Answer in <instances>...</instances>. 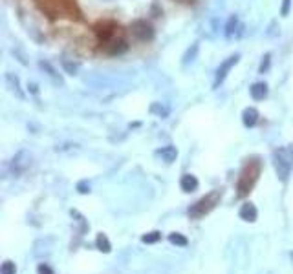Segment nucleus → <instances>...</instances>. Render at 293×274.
<instances>
[{"label": "nucleus", "instance_id": "1", "mask_svg": "<svg viewBox=\"0 0 293 274\" xmlns=\"http://www.w3.org/2000/svg\"><path fill=\"white\" fill-rule=\"evenodd\" d=\"M96 31L99 35V42H101L103 51L110 55H118L126 49V39L119 26L112 24V22H103L96 27Z\"/></svg>", "mask_w": 293, "mask_h": 274}, {"label": "nucleus", "instance_id": "2", "mask_svg": "<svg viewBox=\"0 0 293 274\" xmlns=\"http://www.w3.org/2000/svg\"><path fill=\"white\" fill-rule=\"evenodd\" d=\"M37 4L51 19H81L75 0H37Z\"/></svg>", "mask_w": 293, "mask_h": 274}, {"label": "nucleus", "instance_id": "3", "mask_svg": "<svg viewBox=\"0 0 293 274\" xmlns=\"http://www.w3.org/2000/svg\"><path fill=\"white\" fill-rule=\"evenodd\" d=\"M260 170H262V163L258 161V158L247 159L244 163L237 181V192L240 198H244V196H247L251 192V188L257 183L258 176H260Z\"/></svg>", "mask_w": 293, "mask_h": 274}, {"label": "nucleus", "instance_id": "4", "mask_svg": "<svg viewBox=\"0 0 293 274\" xmlns=\"http://www.w3.org/2000/svg\"><path fill=\"white\" fill-rule=\"evenodd\" d=\"M220 198H222V192L220 190L209 192L205 198L198 199L195 205L189 208V216H191V218H202V216H205V214H209L211 210L218 205Z\"/></svg>", "mask_w": 293, "mask_h": 274}, {"label": "nucleus", "instance_id": "5", "mask_svg": "<svg viewBox=\"0 0 293 274\" xmlns=\"http://www.w3.org/2000/svg\"><path fill=\"white\" fill-rule=\"evenodd\" d=\"M273 164H275V172L282 183H286L290 174H292V161L286 156V150H275L273 152Z\"/></svg>", "mask_w": 293, "mask_h": 274}, {"label": "nucleus", "instance_id": "6", "mask_svg": "<svg viewBox=\"0 0 293 274\" xmlns=\"http://www.w3.org/2000/svg\"><path fill=\"white\" fill-rule=\"evenodd\" d=\"M238 61H240V55L238 53H235V55H231V57H227L225 61L218 66V69H217V75H215V88H218L220 84H222L223 81H225V77H227V73H229L231 69L235 68L238 64Z\"/></svg>", "mask_w": 293, "mask_h": 274}, {"label": "nucleus", "instance_id": "7", "mask_svg": "<svg viewBox=\"0 0 293 274\" xmlns=\"http://www.w3.org/2000/svg\"><path fill=\"white\" fill-rule=\"evenodd\" d=\"M130 29H132V35L138 41L145 42V41H152L154 39V29L146 21H136L132 26H130Z\"/></svg>", "mask_w": 293, "mask_h": 274}, {"label": "nucleus", "instance_id": "8", "mask_svg": "<svg viewBox=\"0 0 293 274\" xmlns=\"http://www.w3.org/2000/svg\"><path fill=\"white\" fill-rule=\"evenodd\" d=\"M28 166H29L28 152H19L13 158V161H11V168H13L15 174H21V172H24Z\"/></svg>", "mask_w": 293, "mask_h": 274}, {"label": "nucleus", "instance_id": "9", "mask_svg": "<svg viewBox=\"0 0 293 274\" xmlns=\"http://www.w3.org/2000/svg\"><path fill=\"white\" fill-rule=\"evenodd\" d=\"M238 216H240V219H244V221H249V223H253V221L257 219V216H258L257 206L253 205V203H244V205H242V208H240V212H238Z\"/></svg>", "mask_w": 293, "mask_h": 274}, {"label": "nucleus", "instance_id": "10", "mask_svg": "<svg viewBox=\"0 0 293 274\" xmlns=\"http://www.w3.org/2000/svg\"><path fill=\"white\" fill-rule=\"evenodd\" d=\"M156 156L161 158V161H165V163H172L178 158V150H176V146L169 144V146H163L160 150H156Z\"/></svg>", "mask_w": 293, "mask_h": 274}, {"label": "nucleus", "instance_id": "11", "mask_svg": "<svg viewBox=\"0 0 293 274\" xmlns=\"http://www.w3.org/2000/svg\"><path fill=\"white\" fill-rule=\"evenodd\" d=\"M6 82L15 95L19 97V99H24V91L21 90V81H19V77L13 75V73H6Z\"/></svg>", "mask_w": 293, "mask_h": 274}, {"label": "nucleus", "instance_id": "12", "mask_svg": "<svg viewBox=\"0 0 293 274\" xmlns=\"http://www.w3.org/2000/svg\"><path fill=\"white\" fill-rule=\"evenodd\" d=\"M249 93L255 101H262L268 95V84L266 82H255L251 88H249Z\"/></svg>", "mask_w": 293, "mask_h": 274}, {"label": "nucleus", "instance_id": "13", "mask_svg": "<svg viewBox=\"0 0 293 274\" xmlns=\"http://www.w3.org/2000/svg\"><path fill=\"white\" fill-rule=\"evenodd\" d=\"M257 121H258V112L255 108H245L242 112V123H244V126L253 128L257 124Z\"/></svg>", "mask_w": 293, "mask_h": 274}, {"label": "nucleus", "instance_id": "14", "mask_svg": "<svg viewBox=\"0 0 293 274\" xmlns=\"http://www.w3.org/2000/svg\"><path fill=\"white\" fill-rule=\"evenodd\" d=\"M180 186H182L183 192H195L198 188V179L195 176H191V174H185L180 179Z\"/></svg>", "mask_w": 293, "mask_h": 274}, {"label": "nucleus", "instance_id": "15", "mask_svg": "<svg viewBox=\"0 0 293 274\" xmlns=\"http://www.w3.org/2000/svg\"><path fill=\"white\" fill-rule=\"evenodd\" d=\"M39 66H41V68L44 69V71H46V73H48V77H51V79H53V81H55L57 84H63V79H61V75H59V73H57V71H55V68H53V66H51V64H49V62H46V61H41V62H39Z\"/></svg>", "mask_w": 293, "mask_h": 274}, {"label": "nucleus", "instance_id": "16", "mask_svg": "<svg viewBox=\"0 0 293 274\" xmlns=\"http://www.w3.org/2000/svg\"><path fill=\"white\" fill-rule=\"evenodd\" d=\"M96 245H98V249L101 251V252L108 254L112 251V245L110 241H108V238H106V234H98V240H96Z\"/></svg>", "mask_w": 293, "mask_h": 274}, {"label": "nucleus", "instance_id": "17", "mask_svg": "<svg viewBox=\"0 0 293 274\" xmlns=\"http://www.w3.org/2000/svg\"><path fill=\"white\" fill-rule=\"evenodd\" d=\"M198 48H200V46H198V42H195V44L185 51V55H183V64H185V66L191 64V62L196 59V55H198Z\"/></svg>", "mask_w": 293, "mask_h": 274}, {"label": "nucleus", "instance_id": "18", "mask_svg": "<svg viewBox=\"0 0 293 274\" xmlns=\"http://www.w3.org/2000/svg\"><path fill=\"white\" fill-rule=\"evenodd\" d=\"M169 241L172 243V245H176V247H187V238L185 236H182V234H178V232H172V234H169Z\"/></svg>", "mask_w": 293, "mask_h": 274}, {"label": "nucleus", "instance_id": "19", "mask_svg": "<svg viewBox=\"0 0 293 274\" xmlns=\"http://www.w3.org/2000/svg\"><path fill=\"white\" fill-rule=\"evenodd\" d=\"M237 24H238V19L233 15L229 21H227V26H225V37H227V39H231L233 33L237 31Z\"/></svg>", "mask_w": 293, "mask_h": 274}, {"label": "nucleus", "instance_id": "20", "mask_svg": "<svg viewBox=\"0 0 293 274\" xmlns=\"http://www.w3.org/2000/svg\"><path fill=\"white\" fill-rule=\"evenodd\" d=\"M160 238H161V232L154 230V232H148V234H145V236H141V241H143V243H146V245H150V243L160 241Z\"/></svg>", "mask_w": 293, "mask_h": 274}, {"label": "nucleus", "instance_id": "21", "mask_svg": "<svg viewBox=\"0 0 293 274\" xmlns=\"http://www.w3.org/2000/svg\"><path fill=\"white\" fill-rule=\"evenodd\" d=\"M17 273V265H15L13 261H4L2 263V267H0V274H15Z\"/></svg>", "mask_w": 293, "mask_h": 274}, {"label": "nucleus", "instance_id": "22", "mask_svg": "<svg viewBox=\"0 0 293 274\" xmlns=\"http://www.w3.org/2000/svg\"><path fill=\"white\" fill-rule=\"evenodd\" d=\"M269 62H271V55L266 53L264 59H262V62H260V68H258V71H260V73H266V71L269 69Z\"/></svg>", "mask_w": 293, "mask_h": 274}, {"label": "nucleus", "instance_id": "23", "mask_svg": "<svg viewBox=\"0 0 293 274\" xmlns=\"http://www.w3.org/2000/svg\"><path fill=\"white\" fill-rule=\"evenodd\" d=\"M290 9H292V0H282L280 15H282V17H288V15H290Z\"/></svg>", "mask_w": 293, "mask_h": 274}, {"label": "nucleus", "instance_id": "24", "mask_svg": "<svg viewBox=\"0 0 293 274\" xmlns=\"http://www.w3.org/2000/svg\"><path fill=\"white\" fill-rule=\"evenodd\" d=\"M37 274H53V269L49 267V265H46V263H39Z\"/></svg>", "mask_w": 293, "mask_h": 274}, {"label": "nucleus", "instance_id": "25", "mask_svg": "<svg viewBox=\"0 0 293 274\" xmlns=\"http://www.w3.org/2000/svg\"><path fill=\"white\" fill-rule=\"evenodd\" d=\"M77 190H79V194H88V192H90V185H88V181H81V183H77Z\"/></svg>", "mask_w": 293, "mask_h": 274}, {"label": "nucleus", "instance_id": "26", "mask_svg": "<svg viewBox=\"0 0 293 274\" xmlns=\"http://www.w3.org/2000/svg\"><path fill=\"white\" fill-rule=\"evenodd\" d=\"M63 66L66 68V71H68L70 75H75V71H77V66H75V64H70L68 61H64V62H63Z\"/></svg>", "mask_w": 293, "mask_h": 274}, {"label": "nucleus", "instance_id": "27", "mask_svg": "<svg viewBox=\"0 0 293 274\" xmlns=\"http://www.w3.org/2000/svg\"><path fill=\"white\" fill-rule=\"evenodd\" d=\"M150 110H152V112H160V117H167L169 114V108H160V104H154Z\"/></svg>", "mask_w": 293, "mask_h": 274}, {"label": "nucleus", "instance_id": "28", "mask_svg": "<svg viewBox=\"0 0 293 274\" xmlns=\"http://www.w3.org/2000/svg\"><path fill=\"white\" fill-rule=\"evenodd\" d=\"M290 154H292V159H293V144L290 146Z\"/></svg>", "mask_w": 293, "mask_h": 274}]
</instances>
